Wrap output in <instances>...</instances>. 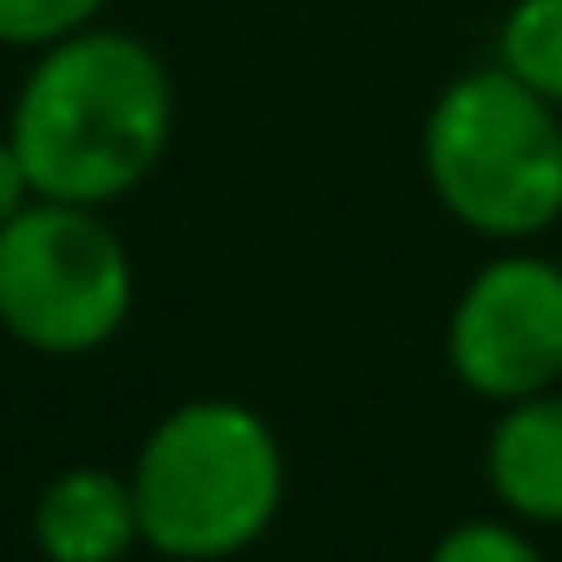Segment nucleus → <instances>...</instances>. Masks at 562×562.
I'll return each mask as SVG.
<instances>
[{
	"label": "nucleus",
	"mask_w": 562,
	"mask_h": 562,
	"mask_svg": "<svg viewBox=\"0 0 562 562\" xmlns=\"http://www.w3.org/2000/svg\"><path fill=\"white\" fill-rule=\"evenodd\" d=\"M176 134V79L134 31L86 25L37 49L7 115L31 194L110 206L164 164Z\"/></svg>",
	"instance_id": "f257e3e1"
},
{
	"label": "nucleus",
	"mask_w": 562,
	"mask_h": 562,
	"mask_svg": "<svg viewBox=\"0 0 562 562\" xmlns=\"http://www.w3.org/2000/svg\"><path fill=\"white\" fill-rule=\"evenodd\" d=\"M127 484L151 557L231 562L255 550L284 508L279 429L255 405L200 393L146 429Z\"/></svg>",
	"instance_id": "f03ea898"
},
{
	"label": "nucleus",
	"mask_w": 562,
	"mask_h": 562,
	"mask_svg": "<svg viewBox=\"0 0 562 562\" xmlns=\"http://www.w3.org/2000/svg\"><path fill=\"white\" fill-rule=\"evenodd\" d=\"M424 182L472 236L532 243L562 224V110L502 61L460 74L424 115Z\"/></svg>",
	"instance_id": "7ed1b4c3"
},
{
	"label": "nucleus",
	"mask_w": 562,
	"mask_h": 562,
	"mask_svg": "<svg viewBox=\"0 0 562 562\" xmlns=\"http://www.w3.org/2000/svg\"><path fill=\"white\" fill-rule=\"evenodd\" d=\"M134 315V255L103 206L31 194L0 231V327L37 357H91Z\"/></svg>",
	"instance_id": "20e7f679"
},
{
	"label": "nucleus",
	"mask_w": 562,
	"mask_h": 562,
	"mask_svg": "<svg viewBox=\"0 0 562 562\" xmlns=\"http://www.w3.org/2000/svg\"><path fill=\"white\" fill-rule=\"evenodd\" d=\"M441 351L477 400L508 405L562 387V267L508 243V255L484 260L453 296Z\"/></svg>",
	"instance_id": "39448f33"
},
{
	"label": "nucleus",
	"mask_w": 562,
	"mask_h": 562,
	"mask_svg": "<svg viewBox=\"0 0 562 562\" xmlns=\"http://www.w3.org/2000/svg\"><path fill=\"white\" fill-rule=\"evenodd\" d=\"M31 544L43 550V562H127V550H146L127 472L110 465L55 472L31 502Z\"/></svg>",
	"instance_id": "423d86ee"
},
{
	"label": "nucleus",
	"mask_w": 562,
	"mask_h": 562,
	"mask_svg": "<svg viewBox=\"0 0 562 562\" xmlns=\"http://www.w3.org/2000/svg\"><path fill=\"white\" fill-rule=\"evenodd\" d=\"M484 484L514 520L562 526V387L508 400L484 441Z\"/></svg>",
	"instance_id": "0eeeda50"
},
{
	"label": "nucleus",
	"mask_w": 562,
	"mask_h": 562,
	"mask_svg": "<svg viewBox=\"0 0 562 562\" xmlns=\"http://www.w3.org/2000/svg\"><path fill=\"white\" fill-rule=\"evenodd\" d=\"M496 61L562 110V0H514L496 31Z\"/></svg>",
	"instance_id": "6e6552de"
},
{
	"label": "nucleus",
	"mask_w": 562,
	"mask_h": 562,
	"mask_svg": "<svg viewBox=\"0 0 562 562\" xmlns=\"http://www.w3.org/2000/svg\"><path fill=\"white\" fill-rule=\"evenodd\" d=\"M110 0H0V43L7 49H49L74 31L98 25Z\"/></svg>",
	"instance_id": "1a4fd4ad"
},
{
	"label": "nucleus",
	"mask_w": 562,
	"mask_h": 562,
	"mask_svg": "<svg viewBox=\"0 0 562 562\" xmlns=\"http://www.w3.org/2000/svg\"><path fill=\"white\" fill-rule=\"evenodd\" d=\"M429 562H544L520 520H460L429 544Z\"/></svg>",
	"instance_id": "9d476101"
},
{
	"label": "nucleus",
	"mask_w": 562,
	"mask_h": 562,
	"mask_svg": "<svg viewBox=\"0 0 562 562\" xmlns=\"http://www.w3.org/2000/svg\"><path fill=\"white\" fill-rule=\"evenodd\" d=\"M25 200H31V182H25V164H19V151H13V139L0 134V231L25 212Z\"/></svg>",
	"instance_id": "9b49d317"
}]
</instances>
